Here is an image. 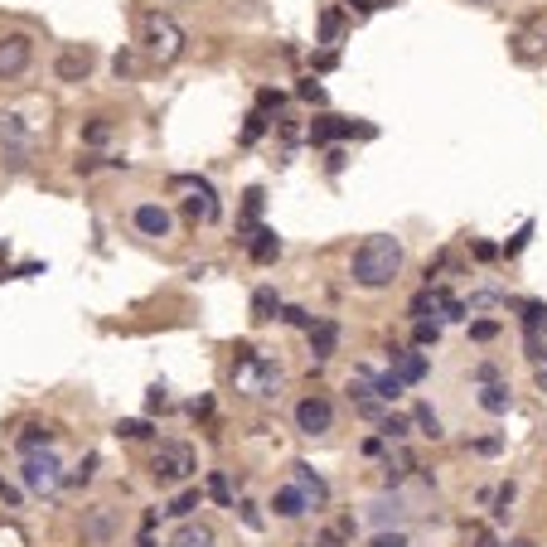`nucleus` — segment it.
I'll list each match as a JSON object with an SVG mask.
<instances>
[{"mask_svg": "<svg viewBox=\"0 0 547 547\" xmlns=\"http://www.w3.org/2000/svg\"><path fill=\"white\" fill-rule=\"evenodd\" d=\"M398 272H402V243L392 233H378L369 237L359 252H354V282L363 291H383L398 282Z\"/></svg>", "mask_w": 547, "mask_h": 547, "instance_id": "f257e3e1", "label": "nucleus"}, {"mask_svg": "<svg viewBox=\"0 0 547 547\" xmlns=\"http://www.w3.org/2000/svg\"><path fill=\"white\" fill-rule=\"evenodd\" d=\"M141 44H146L150 59L170 63V59H179V49H185V34H179V24H175L170 15H146V24H141Z\"/></svg>", "mask_w": 547, "mask_h": 547, "instance_id": "f03ea898", "label": "nucleus"}, {"mask_svg": "<svg viewBox=\"0 0 547 547\" xmlns=\"http://www.w3.org/2000/svg\"><path fill=\"white\" fill-rule=\"evenodd\" d=\"M150 475H156V485H185L194 475V451L185 441H165L150 460Z\"/></svg>", "mask_w": 547, "mask_h": 547, "instance_id": "7ed1b4c3", "label": "nucleus"}, {"mask_svg": "<svg viewBox=\"0 0 547 547\" xmlns=\"http://www.w3.org/2000/svg\"><path fill=\"white\" fill-rule=\"evenodd\" d=\"M59 470H63V465H59V456H49V451H44V456H24V470H20V475H24V485H30L34 494H49V489H59V485H63V475H59Z\"/></svg>", "mask_w": 547, "mask_h": 547, "instance_id": "20e7f679", "label": "nucleus"}, {"mask_svg": "<svg viewBox=\"0 0 547 547\" xmlns=\"http://www.w3.org/2000/svg\"><path fill=\"white\" fill-rule=\"evenodd\" d=\"M30 34H0V78H20L30 68Z\"/></svg>", "mask_w": 547, "mask_h": 547, "instance_id": "39448f33", "label": "nucleus"}, {"mask_svg": "<svg viewBox=\"0 0 547 547\" xmlns=\"http://www.w3.org/2000/svg\"><path fill=\"white\" fill-rule=\"evenodd\" d=\"M296 427L305 431V437H325V431L334 427V407H330V398H305L301 407H296Z\"/></svg>", "mask_w": 547, "mask_h": 547, "instance_id": "423d86ee", "label": "nucleus"}, {"mask_svg": "<svg viewBox=\"0 0 547 547\" xmlns=\"http://www.w3.org/2000/svg\"><path fill=\"white\" fill-rule=\"evenodd\" d=\"M344 136H373V126H354V121H344V117H315L311 121V141L315 146L344 141Z\"/></svg>", "mask_w": 547, "mask_h": 547, "instance_id": "0eeeda50", "label": "nucleus"}, {"mask_svg": "<svg viewBox=\"0 0 547 547\" xmlns=\"http://www.w3.org/2000/svg\"><path fill=\"white\" fill-rule=\"evenodd\" d=\"M92 49L88 44H73V49H63L59 53V63H53V73H59L63 82H82V78H88L92 73Z\"/></svg>", "mask_w": 547, "mask_h": 547, "instance_id": "6e6552de", "label": "nucleus"}, {"mask_svg": "<svg viewBox=\"0 0 547 547\" xmlns=\"http://www.w3.org/2000/svg\"><path fill=\"white\" fill-rule=\"evenodd\" d=\"M175 189H194V199H189L194 223H214L218 218V199H214V189H208L204 179H175Z\"/></svg>", "mask_w": 547, "mask_h": 547, "instance_id": "1a4fd4ad", "label": "nucleus"}, {"mask_svg": "<svg viewBox=\"0 0 547 547\" xmlns=\"http://www.w3.org/2000/svg\"><path fill=\"white\" fill-rule=\"evenodd\" d=\"M111 533H117V513H111L107 504H97V509L82 513V538L88 542L102 547V542H111Z\"/></svg>", "mask_w": 547, "mask_h": 547, "instance_id": "9d476101", "label": "nucleus"}, {"mask_svg": "<svg viewBox=\"0 0 547 547\" xmlns=\"http://www.w3.org/2000/svg\"><path fill=\"white\" fill-rule=\"evenodd\" d=\"M136 228H141L146 237H165L170 233V214H165L160 204H141L136 208Z\"/></svg>", "mask_w": 547, "mask_h": 547, "instance_id": "9b49d317", "label": "nucleus"}, {"mask_svg": "<svg viewBox=\"0 0 547 547\" xmlns=\"http://www.w3.org/2000/svg\"><path fill=\"white\" fill-rule=\"evenodd\" d=\"M334 344H340V325H334V320H315V325H311V354L330 359Z\"/></svg>", "mask_w": 547, "mask_h": 547, "instance_id": "f8f14e48", "label": "nucleus"}, {"mask_svg": "<svg viewBox=\"0 0 547 547\" xmlns=\"http://www.w3.org/2000/svg\"><path fill=\"white\" fill-rule=\"evenodd\" d=\"M0 146H10V165H24V126H20V117H0Z\"/></svg>", "mask_w": 547, "mask_h": 547, "instance_id": "ddd939ff", "label": "nucleus"}, {"mask_svg": "<svg viewBox=\"0 0 547 547\" xmlns=\"http://www.w3.org/2000/svg\"><path fill=\"white\" fill-rule=\"evenodd\" d=\"M272 509L282 513V518H301L305 509H311V499L301 494L296 485H286V489H276V499H272Z\"/></svg>", "mask_w": 547, "mask_h": 547, "instance_id": "4468645a", "label": "nucleus"}, {"mask_svg": "<svg viewBox=\"0 0 547 547\" xmlns=\"http://www.w3.org/2000/svg\"><path fill=\"white\" fill-rule=\"evenodd\" d=\"M247 252H252V262H272L276 252H282V237H276L272 228H257V233H252V243H247Z\"/></svg>", "mask_w": 547, "mask_h": 547, "instance_id": "2eb2a0df", "label": "nucleus"}, {"mask_svg": "<svg viewBox=\"0 0 547 547\" xmlns=\"http://www.w3.org/2000/svg\"><path fill=\"white\" fill-rule=\"evenodd\" d=\"M392 373H398L402 383H422V378H427V359L422 354H392Z\"/></svg>", "mask_w": 547, "mask_h": 547, "instance_id": "dca6fc26", "label": "nucleus"}, {"mask_svg": "<svg viewBox=\"0 0 547 547\" xmlns=\"http://www.w3.org/2000/svg\"><path fill=\"white\" fill-rule=\"evenodd\" d=\"M509 402H513V392H509V383H499V378H494V383H485V392H480V407H485V412H509Z\"/></svg>", "mask_w": 547, "mask_h": 547, "instance_id": "f3484780", "label": "nucleus"}, {"mask_svg": "<svg viewBox=\"0 0 547 547\" xmlns=\"http://www.w3.org/2000/svg\"><path fill=\"white\" fill-rule=\"evenodd\" d=\"M15 446H20L24 456H39V451H49V446H53V431L49 427H24Z\"/></svg>", "mask_w": 547, "mask_h": 547, "instance_id": "a211bd4d", "label": "nucleus"}, {"mask_svg": "<svg viewBox=\"0 0 547 547\" xmlns=\"http://www.w3.org/2000/svg\"><path fill=\"white\" fill-rule=\"evenodd\" d=\"M296 480H301V494L311 499V504H325L330 499V489H325V480L311 470V465H296Z\"/></svg>", "mask_w": 547, "mask_h": 547, "instance_id": "6ab92c4d", "label": "nucleus"}, {"mask_svg": "<svg viewBox=\"0 0 547 547\" xmlns=\"http://www.w3.org/2000/svg\"><path fill=\"white\" fill-rule=\"evenodd\" d=\"M170 547H214V533H208L204 523H189L170 538Z\"/></svg>", "mask_w": 547, "mask_h": 547, "instance_id": "aec40b11", "label": "nucleus"}, {"mask_svg": "<svg viewBox=\"0 0 547 547\" xmlns=\"http://www.w3.org/2000/svg\"><path fill=\"white\" fill-rule=\"evenodd\" d=\"M276 311H282V305H276V291H257V296H252V320H276Z\"/></svg>", "mask_w": 547, "mask_h": 547, "instance_id": "412c9836", "label": "nucleus"}, {"mask_svg": "<svg viewBox=\"0 0 547 547\" xmlns=\"http://www.w3.org/2000/svg\"><path fill=\"white\" fill-rule=\"evenodd\" d=\"M402 388H407V383H402L398 373H383V378H373V392H378V398H383V402H398V398H402Z\"/></svg>", "mask_w": 547, "mask_h": 547, "instance_id": "4be33fe9", "label": "nucleus"}, {"mask_svg": "<svg viewBox=\"0 0 547 547\" xmlns=\"http://www.w3.org/2000/svg\"><path fill=\"white\" fill-rule=\"evenodd\" d=\"M340 30H344V15L340 10H325V15H320V44H334Z\"/></svg>", "mask_w": 547, "mask_h": 547, "instance_id": "5701e85b", "label": "nucleus"}, {"mask_svg": "<svg viewBox=\"0 0 547 547\" xmlns=\"http://www.w3.org/2000/svg\"><path fill=\"white\" fill-rule=\"evenodd\" d=\"M257 388H262V398H276V388H282V369H276V363H262V369H257Z\"/></svg>", "mask_w": 547, "mask_h": 547, "instance_id": "b1692460", "label": "nucleus"}, {"mask_svg": "<svg viewBox=\"0 0 547 547\" xmlns=\"http://www.w3.org/2000/svg\"><path fill=\"white\" fill-rule=\"evenodd\" d=\"M117 437H126V441H146V437H150V422H141V417H131V422H117Z\"/></svg>", "mask_w": 547, "mask_h": 547, "instance_id": "393cba45", "label": "nucleus"}, {"mask_svg": "<svg viewBox=\"0 0 547 547\" xmlns=\"http://www.w3.org/2000/svg\"><path fill=\"white\" fill-rule=\"evenodd\" d=\"M92 475H97V456H88V460H82V465L73 470V475H63V485H73V489H82V485L92 480Z\"/></svg>", "mask_w": 547, "mask_h": 547, "instance_id": "a878e982", "label": "nucleus"}, {"mask_svg": "<svg viewBox=\"0 0 547 547\" xmlns=\"http://www.w3.org/2000/svg\"><path fill=\"white\" fill-rule=\"evenodd\" d=\"M407 509H402V499H383V504H373V523H388V518H402Z\"/></svg>", "mask_w": 547, "mask_h": 547, "instance_id": "bb28decb", "label": "nucleus"}, {"mask_svg": "<svg viewBox=\"0 0 547 547\" xmlns=\"http://www.w3.org/2000/svg\"><path fill=\"white\" fill-rule=\"evenodd\" d=\"M407 431H412V422H407V417H383V437H388V441H402Z\"/></svg>", "mask_w": 547, "mask_h": 547, "instance_id": "cd10ccee", "label": "nucleus"}, {"mask_svg": "<svg viewBox=\"0 0 547 547\" xmlns=\"http://www.w3.org/2000/svg\"><path fill=\"white\" fill-rule=\"evenodd\" d=\"M417 427H422V431H427L431 441L441 437V422H437V412H431V407H417Z\"/></svg>", "mask_w": 547, "mask_h": 547, "instance_id": "c85d7f7f", "label": "nucleus"}, {"mask_svg": "<svg viewBox=\"0 0 547 547\" xmlns=\"http://www.w3.org/2000/svg\"><path fill=\"white\" fill-rule=\"evenodd\" d=\"M107 136H111V126H107V121H88V131H82V141H88V146H102Z\"/></svg>", "mask_w": 547, "mask_h": 547, "instance_id": "c756f323", "label": "nucleus"}, {"mask_svg": "<svg viewBox=\"0 0 547 547\" xmlns=\"http://www.w3.org/2000/svg\"><path fill=\"white\" fill-rule=\"evenodd\" d=\"M262 131H266V117H262V111H252V117H247V126H243V141L252 146V141H257Z\"/></svg>", "mask_w": 547, "mask_h": 547, "instance_id": "7c9ffc66", "label": "nucleus"}, {"mask_svg": "<svg viewBox=\"0 0 547 547\" xmlns=\"http://www.w3.org/2000/svg\"><path fill=\"white\" fill-rule=\"evenodd\" d=\"M189 509H199V494H194V489H185V494H179V499L170 504V513H175V518H185Z\"/></svg>", "mask_w": 547, "mask_h": 547, "instance_id": "2f4dec72", "label": "nucleus"}, {"mask_svg": "<svg viewBox=\"0 0 547 547\" xmlns=\"http://www.w3.org/2000/svg\"><path fill=\"white\" fill-rule=\"evenodd\" d=\"M437 334H441L437 320H417V344H437Z\"/></svg>", "mask_w": 547, "mask_h": 547, "instance_id": "473e14b6", "label": "nucleus"}, {"mask_svg": "<svg viewBox=\"0 0 547 547\" xmlns=\"http://www.w3.org/2000/svg\"><path fill=\"white\" fill-rule=\"evenodd\" d=\"M494 334H499V325H494V320H475V325H470V340H494Z\"/></svg>", "mask_w": 547, "mask_h": 547, "instance_id": "72a5a7b5", "label": "nucleus"}, {"mask_svg": "<svg viewBox=\"0 0 547 547\" xmlns=\"http://www.w3.org/2000/svg\"><path fill=\"white\" fill-rule=\"evenodd\" d=\"M282 320H286V325H305V330H311V325H315V320H311V315H305V311H301V305H282Z\"/></svg>", "mask_w": 547, "mask_h": 547, "instance_id": "f704fd0d", "label": "nucleus"}, {"mask_svg": "<svg viewBox=\"0 0 547 547\" xmlns=\"http://www.w3.org/2000/svg\"><path fill=\"white\" fill-rule=\"evenodd\" d=\"M208 494H214L218 504H233V489H228V480H223V475H214V480H208Z\"/></svg>", "mask_w": 547, "mask_h": 547, "instance_id": "c9c22d12", "label": "nucleus"}, {"mask_svg": "<svg viewBox=\"0 0 547 547\" xmlns=\"http://www.w3.org/2000/svg\"><path fill=\"white\" fill-rule=\"evenodd\" d=\"M489 305H499V296H494V291H480V296H470L465 311H489Z\"/></svg>", "mask_w": 547, "mask_h": 547, "instance_id": "e433bc0d", "label": "nucleus"}, {"mask_svg": "<svg viewBox=\"0 0 547 547\" xmlns=\"http://www.w3.org/2000/svg\"><path fill=\"white\" fill-rule=\"evenodd\" d=\"M165 402H170V398H165V388H150V392H146V412H160Z\"/></svg>", "mask_w": 547, "mask_h": 547, "instance_id": "4c0bfd02", "label": "nucleus"}, {"mask_svg": "<svg viewBox=\"0 0 547 547\" xmlns=\"http://www.w3.org/2000/svg\"><path fill=\"white\" fill-rule=\"evenodd\" d=\"M373 547H407V538H402V533H378Z\"/></svg>", "mask_w": 547, "mask_h": 547, "instance_id": "58836bf2", "label": "nucleus"}, {"mask_svg": "<svg viewBox=\"0 0 547 547\" xmlns=\"http://www.w3.org/2000/svg\"><path fill=\"white\" fill-rule=\"evenodd\" d=\"M301 97L305 102H325V88H320V82H301Z\"/></svg>", "mask_w": 547, "mask_h": 547, "instance_id": "ea45409f", "label": "nucleus"}, {"mask_svg": "<svg viewBox=\"0 0 547 547\" xmlns=\"http://www.w3.org/2000/svg\"><path fill=\"white\" fill-rule=\"evenodd\" d=\"M243 199H247V218H257L262 214V189H247Z\"/></svg>", "mask_w": 547, "mask_h": 547, "instance_id": "a19ab883", "label": "nucleus"}, {"mask_svg": "<svg viewBox=\"0 0 547 547\" xmlns=\"http://www.w3.org/2000/svg\"><path fill=\"white\" fill-rule=\"evenodd\" d=\"M237 509H243V523H247V528H262V513L252 509V504H237Z\"/></svg>", "mask_w": 547, "mask_h": 547, "instance_id": "79ce46f5", "label": "nucleus"}, {"mask_svg": "<svg viewBox=\"0 0 547 547\" xmlns=\"http://www.w3.org/2000/svg\"><path fill=\"white\" fill-rule=\"evenodd\" d=\"M0 499H5V504H10V509H15V504H20V489H15V485H5V480H0Z\"/></svg>", "mask_w": 547, "mask_h": 547, "instance_id": "37998d69", "label": "nucleus"}, {"mask_svg": "<svg viewBox=\"0 0 547 547\" xmlns=\"http://www.w3.org/2000/svg\"><path fill=\"white\" fill-rule=\"evenodd\" d=\"M475 547H494V538H489V533H475Z\"/></svg>", "mask_w": 547, "mask_h": 547, "instance_id": "c03bdc74", "label": "nucleus"}, {"mask_svg": "<svg viewBox=\"0 0 547 547\" xmlns=\"http://www.w3.org/2000/svg\"><path fill=\"white\" fill-rule=\"evenodd\" d=\"M349 5H354V10H363V15H369V10H373V0H349Z\"/></svg>", "mask_w": 547, "mask_h": 547, "instance_id": "a18cd8bd", "label": "nucleus"}, {"mask_svg": "<svg viewBox=\"0 0 547 547\" xmlns=\"http://www.w3.org/2000/svg\"><path fill=\"white\" fill-rule=\"evenodd\" d=\"M311 547H334V538H320V542H311Z\"/></svg>", "mask_w": 547, "mask_h": 547, "instance_id": "49530a36", "label": "nucleus"}]
</instances>
